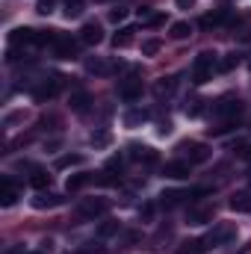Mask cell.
<instances>
[{
    "instance_id": "cell-1",
    "label": "cell",
    "mask_w": 251,
    "mask_h": 254,
    "mask_svg": "<svg viewBox=\"0 0 251 254\" xmlns=\"http://www.w3.org/2000/svg\"><path fill=\"white\" fill-rule=\"evenodd\" d=\"M213 68H216V54H198L195 63H192V83H198V86L207 83Z\"/></svg>"
},
{
    "instance_id": "cell-2",
    "label": "cell",
    "mask_w": 251,
    "mask_h": 254,
    "mask_svg": "<svg viewBox=\"0 0 251 254\" xmlns=\"http://www.w3.org/2000/svg\"><path fill=\"white\" fill-rule=\"evenodd\" d=\"M178 151H181V154H187L189 163H207V160L213 157L210 145H204V142H181V145H178Z\"/></svg>"
},
{
    "instance_id": "cell-3",
    "label": "cell",
    "mask_w": 251,
    "mask_h": 254,
    "mask_svg": "<svg viewBox=\"0 0 251 254\" xmlns=\"http://www.w3.org/2000/svg\"><path fill=\"white\" fill-rule=\"evenodd\" d=\"M107 210H110V201H107V198H86V201L77 207L80 219H98V216H104Z\"/></svg>"
},
{
    "instance_id": "cell-4",
    "label": "cell",
    "mask_w": 251,
    "mask_h": 254,
    "mask_svg": "<svg viewBox=\"0 0 251 254\" xmlns=\"http://www.w3.org/2000/svg\"><path fill=\"white\" fill-rule=\"evenodd\" d=\"M213 113H216L219 119H237V116L243 113V101H240V98H231V95H228V98H222V101H219V104L213 107Z\"/></svg>"
},
{
    "instance_id": "cell-5",
    "label": "cell",
    "mask_w": 251,
    "mask_h": 254,
    "mask_svg": "<svg viewBox=\"0 0 251 254\" xmlns=\"http://www.w3.org/2000/svg\"><path fill=\"white\" fill-rule=\"evenodd\" d=\"M234 237H237V228L225 225V228H216V231H210V234L204 237V246H207V249H216V246H225V243H231Z\"/></svg>"
},
{
    "instance_id": "cell-6",
    "label": "cell",
    "mask_w": 251,
    "mask_h": 254,
    "mask_svg": "<svg viewBox=\"0 0 251 254\" xmlns=\"http://www.w3.org/2000/svg\"><path fill=\"white\" fill-rule=\"evenodd\" d=\"M119 98L127 101V104H133V101H139L142 98V80H136V77H127L119 83Z\"/></svg>"
},
{
    "instance_id": "cell-7",
    "label": "cell",
    "mask_w": 251,
    "mask_h": 254,
    "mask_svg": "<svg viewBox=\"0 0 251 254\" xmlns=\"http://www.w3.org/2000/svg\"><path fill=\"white\" fill-rule=\"evenodd\" d=\"M80 42H83V45H101V42H104L101 24H98V21H86L83 30H80Z\"/></svg>"
},
{
    "instance_id": "cell-8",
    "label": "cell",
    "mask_w": 251,
    "mask_h": 254,
    "mask_svg": "<svg viewBox=\"0 0 251 254\" xmlns=\"http://www.w3.org/2000/svg\"><path fill=\"white\" fill-rule=\"evenodd\" d=\"M60 86H63V77H54V80H42V83L33 89V98H36V101H48V98H54V95L60 92Z\"/></svg>"
},
{
    "instance_id": "cell-9",
    "label": "cell",
    "mask_w": 251,
    "mask_h": 254,
    "mask_svg": "<svg viewBox=\"0 0 251 254\" xmlns=\"http://www.w3.org/2000/svg\"><path fill=\"white\" fill-rule=\"evenodd\" d=\"M189 166L192 163H187V160H172V163L163 166V175L172 178V181H184V178H189Z\"/></svg>"
},
{
    "instance_id": "cell-10",
    "label": "cell",
    "mask_w": 251,
    "mask_h": 254,
    "mask_svg": "<svg viewBox=\"0 0 251 254\" xmlns=\"http://www.w3.org/2000/svg\"><path fill=\"white\" fill-rule=\"evenodd\" d=\"M54 54H57L60 60H77V42L68 39V36H60L57 45H54Z\"/></svg>"
},
{
    "instance_id": "cell-11",
    "label": "cell",
    "mask_w": 251,
    "mask_h": 254,
    "mask_svg": "<svg viewBox=\"0 0 251 254\" xmlns=\"http://www.w3.org/2000/svg\"><path fill=\"white\" fill-rule=\"evenodd\" d=\"M65 198L63 195H57V192H39L36 198H33V207L36 210H54V207H60Z\"/></svg>"
},
{
    "instance_id": "cell-12",
    "label": "cell",
    "mask_w": 251,
    "mask_h": 254,
    "mask_svg": "<svg viewBox=\"0 0 251 254\" xmlns=\"http://www.w3.org/2000/svg\"><path fill=\"white\" fill-rule=\"evenodd\" d=\"M9 42L12 45H39V33L30 30V27H18V30H12Z\"/></svg>"
},
{
    "instance_id": "cell-13",
    "label": "cell",
    "mask_w": 251,
    "mask_h": 254,
    "mask_svg": "<svg viewBox=\"0 0 251 254\" xmlns=\"http://www.w3.org/2000/svg\"><path fill=\"white\" fill-rule=\"evenodd\" d=\"M213 216H216L213 207H192L187 219H189V225H207V222H213Z\"/></svg>"
},
{
    "instance_id": "cell-14",
    "label": "cell",
    "mask_w": 251,
    "mask_h": 254,
    "mask_svg": "<svg viewBox=\"0 0 251 254\" xmlns=\"http://www.w3.org/2000/svg\"><path fill=\"white\" fill-rule=\"evenodd\" d=\"M130 157L133 160H145V163H157V151L148 148V145H139V142L130 145Z\"/></svg>"
},
{
    "instance_id": "cell-15",
    "label": "cell",
    "mask_w": 251,
    "mask_h": 254,
    "mask_svg": "<svg viewBox=\"0 0 251 254\" xmlns=\"http://www.w3.org/2000/svg\"><path fill=\"white\" fill-rule=\"evenodd\" d=\"M18 201V190H15V184L9 181V178H3V184H0V204L3 207H12Z\"/></svg>"
},
{
    "instance_id": "cell-16",
    "label": "cell",
    "mask_w": 251,
    "mask_h": 254,
    "mask_svg": "<svg viewBox=\"0 0 251 254\" xmlns=\"http://www.w3.org/2000/svg\"><path fill=\"white\" fill-rule=\"evenodd\" d=\"M231 210H237V213H251V192H234V195H231Z\"/></svg>"
},
{
    "instance_id": "cell-17",
    "label": "cell",
    "mask_w": 251,
    "mask_h": 254,
    "mask_svg": "<svg viewBox=\"0 0 251 254\" xmlns=\"http://www.w3.org/2000/svg\"><path fill=\"white\" fill-rule=\"evenodd\" d=\"M178 89V77L172 74V77H160L157 83H154V92H157V98H163V95H172Z\"/></svg>"
},
{
    "instance_id": "cell-18",
    "label": "cell",
    "mask_w": 251,
    "mask_h": 254,
    "mask_svg": "<svg viewBox=\"0 0 251 254\" xmlns=\"http://www.w3.org/2000/svg\"><path fill=\"white\" fill-rule=\"evenodd\" d=\"M184 198H189V192H181V190H166L160 195V204L163 207H175V204H181Z\"/></svg>"
},
{
    "instance_id": "cell-19",
    "label": "cell",
    "mask_w": 251,
    "mask_h": 254,
    "mask_svg": "<svg viewBox=\"0 0 251 254\" xmlns=\"http://www.w3.org/2000/svg\"><path fill=\"white\" fill-rule=\"evenodd\" d=\"M204 252H207L204 240H187V243L178 246V254H204Z\"/></svg>"
},
{
    "instance_id": "cell-20",
    "label": "cell",
    "mask_w": 251,
    "mask_h": 254,
    "mask_svg": "<svg viewBox=\"0 0 251 254\" xmlns=\"http://www.w3.org/2000/svg\"><path fill=\"white\" fill-rule=\"evenodd\" d=\"M89 104H92V98H89L86 92H74V95H71V110H74V113H86Z\"/></svg>"
},
{
    "instance_id": "cell-21",
    "label": "cell",
    "mask_w": 251,
    "mask_h": 254,
    "mask_svg": "<svg viewBox=\"0 0 251 254\" xmlns=\"http://www.w3.org/2000/svg\"><path fill=\"white\" fill-rule=\"evenodd\" d=\"M30 184H33L36 190H48V187H51V175H48L45 169H33V175H30Z\"/></svg>"
},
{
    "instance_id": "cell-22",
    "label": "cell",
    "mask_w": 251,
    "mask_h": 254,
    "mask_svg": "<svg viewBox=\"0 0 251 254\" xmlns=\"http://www.w3.org/2000/svg\"><path fill=\"white\" fill-rule=\"evenodd\" d=\"M189 33H192V27H189V21H175L172 24V39H178V42H184V39H189Z\"/></svg>"
},
{
    "instance_id": "cell-23",
    "label": "cell",
    "mask_w": 251,
    "mask_h": 254,
    "mask_svg": "<svg viewBox=\"0 0 251 254\" xmlns=\"http://www.w3.org/2000/svg\"><path fill=\"white\" fill-rule=\"evenodd\" d=\"M133 33H136L133 27H122V30L113 36V45H116V48H127V45L133 42Z\"/></svg>"
},
{
    "instance_id": "cell-24",
    "label": "cell",
    "mask_w": 251,
    "mask_h": 254,
    "mask_svg": "<svg viewBox=\"0 0 251 254\" xmlns=\"http://www.w3.org/2000/svg\"><path fill=\"white\" fill-rule=\"evenodd\" d=\"M142 122H148V113H145V110H127L125 113L127 127H136V125H142Z\"/></svg>"
},
{
    "instance_id": "cell-25",
    "label": "cell",
    "mask_w": 251,
    "mask_h": 254,
    "mask_svg": "<svg viewBox=\"0 0 251 254\" xmlns=\"http://www.w3.org/2000/svg\"><path fill=\"white\" fill-rule=\"evenodd\" d=\"M86 184H92V175H71L65 187H68V192H77V190H83Z\"/></svg>"
},
{
    "instance_id": "cell-26",
    "label": "cell",
    "mask_w": 251,
    "mask_h": 254,
    "mask_svg": "<svg viewBox=\"0 0 251 254\" xmlns=\"http://www.w3.org/2000/svg\"><path fill=\"white\" fill-rule=\"evenodd\" d=\"M71 166H83V154H65L57 160V169H71Z\"/></svg>"
},
{
    "instance_id": "cell-27",
    "label": "cell",
    "mask_w": 251,
    "mask_h": 254,
    "mask_svg": "<svg viewBox=\"0 0 251 254\" xmlns=\"http://www.w3.org/2000/svg\"><path fill=\"white\" fill-rule=\"evenodd\" d=\"M160 48H163L160 39H145V42H142V54H145V57H157Z\"/></svg>"
},
{
    "instance_id": "cell-28",
    "label": "cell",
    "mask_w": 251,
    "mask_h": 254,
    "mask_svg": "<svg viewBox=\"0 0 251 254\" xmlns=\"http://www.w3.org/2000/svg\"><path fill=\"white\" fill-rule=\"evenodd\" d=\"M225 12H213V15H204L201 18V27H219V24H225Z\"/></svg>"
},
{
    "instance_id": "cell-29",
    "label": "cell",
    "mask_w": 251,
    "mask_h": 254,
    "mask_svg": "<svg viewBox=\"0 0 251 254\" xmlns=\"http://www.w3.org/2000/svg\"><path fill=\"white\" fill-rule=\"evenodd\" d=\"M89 142H92L95 148H107V145H110V133H107V130H95V133L89 136Z\"/></svg>"
},
{
    "instance_id": "cell-30",
    "label": "cell",
    "mask_w": 251,
    "mask_h": 254,
    "mask_svg": "<svg viewBox=\"0 0 251 254\" xmlns=\"http://www.w3.org/2000/svg\"><path fill=\"white\" fill-rule=\"evenodd\" d=\"M83 6H86V0H65V15L68 18H77L83 12Z\"/></svg>"
},
{
    "instance_id": "cell-31",
    "label": "cell",
    "mask_w": 251,
    "mask_h": 254,
    "mask_svg": "<svg viewBox=\"0 0 251 254\" xmlns=\"http://www.w3.org/2000/svg\"><path fill=\"white\" fill-rule=\"evenodd\" d=\"M86 71H89V74H107L110 65L101 63V60H86Z\"/></svg>"
},
{
    "instance_id": "cell-32",
    "label": "cell",
    "mask_w": 251,
    "mask_h": 254,
    "mask_svg": "<svg viewBox=\"0 0 251 254\" xmlns=\"http://www.w3.org/2000/svg\"><path fill=\"white\" fill-rule=\"evenodd\" d=\"M113 234H119V222H104L98 228V237H113Z\"/></svg>"
},
{
    "instance_id": "cell-33",
    "label": "cell",
    "mask_w": 251,
    "mask_h": 254,
    "mask_svg": "<svg viewBox=\"0 0 251 254\" xmlns=\"http://www.w3.org/2000/svg\"><path fill=\"white\" fill-rule=\"evenodd\" d=\"M54 6H57V0H39V3H36V12H39V15H51Z\"/></svg>"
},
{
    "instance_id": "cell-34",
    "label": "cell",
    "mask_w": 251,
    "mask_h": 254,
    "mask_svg": "<svg viewBox=\"0 0 251 254\" xmlns=\"http://www.w3.org/2000/svg\"><path fill=\"white\" fill-rule=\"evenodd\" d=\"M187 116H201V101H195V98L189 101L187 104Z\"/></svg>"
},
{
    "instance_id": "cell-35",
    "label": "cell",
    "mask_w": 251,
    "mask_h": 254,
    "mask_svg": "<svg viewBox=\"0 0 251 254\" xmlns=\"http://www.w3.org/2000/svg\"><path fill=\"white\" fill-rule=\"evenodd\" d=\"M127 18V9H113V12H110V21H113V24H119V21H125Z\"/></svg>"
},
{
    "instance_id": "cell-36",
    "label": "cell",
    "mask_w": 251,
    "mask_h": 254,
    "mask_svg": "<svg viewBox=\"0 0 251 254\" xmlns=\"http://www.w3.org/2000/svg\"><path fill=\"white\" fill-rule=\"evenodd\" d=\"M116 169H122V157H110V163H107V172H116Z\"/></svg>"
},
{
    "instance_id": "cell-37",
    "label": "cell",
    "mask_w": 251,
    "mask_h": 254,
    "mask_svg": "<svg viewBox=\"0 0 251 254\" xmlns=\"http://www.w3.org/2000/svg\"><path fill=\"white\" fill-rule=\"evenodd\" d=\"M237 63H240V57L234 54V57H228V60L222 63V68H225V71H231V68H234V65H237Z\"/></svg>"
},
{
    "instance_id": "cell-38",
    "label": "cell",
    "mask_w": 251,
    "mask_h": 254,
    "mask_svg": "<svg viewBox=\"0 0 251 254\" xmlns=\"http://www.w3.org/2000/svg\"><path fill=\"white\" fill-rule=\"evenodd\" d=\"M151 216H154V204H145L142 207V219H151Z\"/></svg>"
},
{
    "instance_id": "cell-39",
    "label": "cell",
    "mask_w": 251,
    "mask_h": 254,
    "mask_svg": "<svg viewBox=\"0 0 251 254\" xmlns=\"http://www.w3.org/2000/svg\"><path fill=\"white\" fill-rule=\"evenodd\" d=\"M169 133H172V125H169V122H163V125H160V136H169Z\"/></svg>"
},
{
    "instance_id": "cell-40",
    "label": "cell",
    "mask_w": 251,
    "mask_h": 254,
    "mask_svg": "<svg viewBox=\"0 0 251 254\" xmlns=\"http://www.w3.org/2000/svg\"><path fill=\"white\" fill-rule=\"evenodd\" d=\"M15 122H21V113H12V116H6V125H15Z\"/></svg>"
},
{
    "instance_id": "cell-41",
    "label": "cell",
    "mask_w": 251,
    "mask_h": 254,
    "mask_svg": "<svg viewBox=\"0 0 251 254\" xmlns=\"http://www.w3.org/2000/svg\"><path fill=\"white\" fill-rule=\"evenodd\" d=\"M178 6L181 9H189V6H195V0H178Z\"/></svg>"
},
{
    "instance_id": "cell-42",
    "label": "cell",
    "mask_w": 251,
    "mask_h": 254,
    "mask_svg": "<svg viewBox=\"0 0 251 254\" xmlns=\"http://www.w3.org/2000/svg\"><path fill=\"white\" fill-rule=\"evenodd\" d=\"M27 254H45V252H27Z\"/></svg>"
}]
</instances>
